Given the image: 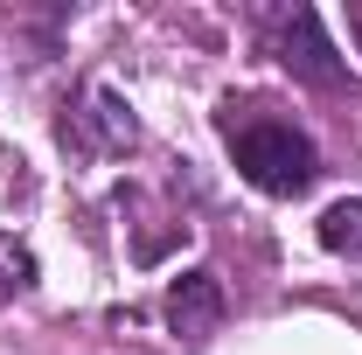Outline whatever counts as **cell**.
Masks as SVG:
<instances>
[{"mask_svg":"<svg viewBox=\"0 0 362 355\" xmlns=\"http://www.w3.org/2000/svg\"><path fill=\"white\" fill-rule=\"evenodd\" d=\"M90 133H98V146H112V153H119V146H133V112H126V105H119V98H112V91H90Z\"/></svg>","mask_w":362,"mask_h":355,"instance_id":"277c9868","label":"cell"},{"mask_svg":"<svg viewBox=\"0 0 362 355\" xmlns=\"http://www.w3.org/2000/svg\"><path fill=\"white\" fill-rule=\"evenodd\" d=\"M168 320H175V334H209V327L223 320V286H216V272H181L175 293H168Z\"/></svg>","mask_w":362,"mask_h":355,"instance_id":"3957f363","label":"cell"},{"mask_svg":"<svg viewBox=\"0 0 362 355\" xmlns=\"http://www.w3.org/2000/svg\"><path fill=\"white\" fill-rule=\"evenodd\" d=\"M320 244H327V251L362 258V202H334V209L320 216Z\"/></svg>","mask_w":362,"mask_h":355,"instance_id":"5b68a950","label":"cell"},{"mask_svg":"<svg viewBox=\"0 0 362 355\" xmlns=\"http://www.w3.org/2000/svg\"><path fill=\"white\" fill-rule=\"evenodd\" d=\"M28 286H35V258H28L14 237H0V300H7V293H28Z\"/></svg>","mask_w":362,"mask_h":355,"instance_id":"8992f818","label":"cell"},{"mask_svg":"<svg viewBox=\"0 0 362 355\" xmlns=\"http://www.w3.org/2000/svg\"><path fill=\"white\" fill-rule=\"evenodd\" d=\"M223 139H230V153H237V175L251 181L258 195H307L320 175V161H314V139L307 133H293L286 119H230L223 112Z\"/></svg>","mask_w":362,"mask_h":355,"instance_id":"6da1fadb","label":"cell"},{"mask_svg":"<svg viewBox=\"0 0 362 355\" xmlns=\"http://www.w3.org/2000/svg\"><path fill=\"white\" fill-rule=\"evenodd\" d=\"M349 28H356V42H362V7H349Z\"/></svg>","mask_w":362,"mask_h":355,"instance_id":"52a82bcc","label":"cell"},{"mask_svg":"<svg viewBox=\"0 0 362 355\" xmlns=\"http://www.w3.org/2000/svg\"><path fill=\"white\" fill-rule=\"evenodd\" d=\"M279 63L300 77V84L314 91H341V56L327 42V28H320L314 7H293L286 21H279Z\"/></svg>","mask_w":362,"mask_h":355,"instance_id":"7a4b0ae2","label":"cell"}]
</instances>
